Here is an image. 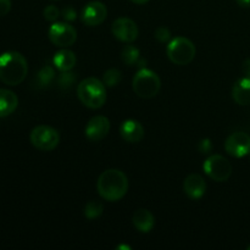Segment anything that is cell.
Returning a JSON list of instances; mask_svg holds the SVG:
<instances>
[{
    "label": "cell",
    "mask_w": 250,
    "mask_h": 250,
    "mask_svg": "<svg viewBox=\"0 0 250 250\" xmlns=\"http://www.w3.org/2000/svg\"><path fill=\"white\" fill-rule=\"evenodd\" d=\"M110 121L106 116H94L85 126V137L90 142H100L109 134Z\"/></svg>",
    "instance_id": "obj_12"
},
{
    "label": "cell",
    "mask_w": 250,
    "mask_h": 250,
    "mask_svg": "<svg viewBox=\"0 0 250 250\" xmlns=\"http://www.w3.org/2000/svg\"><path fill=\"white\" fill-rule=\"evenodd\" d=\"M225 149L233 158H243L250 154V136L243 132L231 134L225 142Z\"/></svg>",
    "instance_id": "obj_10"
},
{
    "label": "cell",
    "mask_w": 250,
    "mask_h": 250,
    "mask_svg": "<svg viewBox=\"0 0 250 250\" xmlns=\"http://www.w3.org/2000/svg\"><path fill=\"white\" fill-rule=\"evenodd\" d=\"M19 98L14 92L0 88V117H6L16 110Z\"/></svg>",
    "instance_id": "obj_17"
},
{
    "label": "cell",
    "mask_w": 250,
    "mask_h": 250,
    "mask_svg": "<svg viewBox=\"0 0 250 250\" xmlns=\"http://www.w3.org/2000/svg\"><path fill=\"white\" fill-rule=\"evenodd\" d=\"M211 142L209 139H203L199 143V151L202 154H208L211 151Z\"/></svg>",
    "instance_id": "obj_28"
},
{
    "label": "cell",
    "mask_w": 250,
    "mask_h": 250,
    "mask_svg": "<svg viewBox=\"0 0 250 250\" xmlns=\"http://www.w3.org/2000/svg\"><path fill=\"white\" fill-rule=\"evenodd\" d=\"M116 249H127V250H129V249H131V247H128V246H119Z\"/></svg>",
    "instance_id": "obj_32"
},
{
    "label": "cell",
    "mask_w": 250,
    "mask_h": 250,
    "mask_svg": "<svg viewBox=\"0 0 250 250\" xmlns=\"http://www.w3.org/2000/svg\"><path fill=\"white\" fill-rule=\"evenodd\" d=\"M28 73L26 58L17 51H6L0 55V81L7 85L23 82Z\"/></svg>",
    "instance_id": "obj_2"
},
{
    "label": "cell",
    "mask_w": 250,
    "mask_h": 250,
    "mask_svg": "<svg viewBox=\"0 0 250 250\" xmlns=\"http://www.w3.org/2000/svg\"><path fill=\"white\" fill-rule=\"evenodd\" d=\"M132 2H134V4H138V5H143V4H146V2L149 1V0H131Z\"/></svg>",
    "instance_id": "obj_31"
},
{
    "label": "cell",
    "mask_w": 250,
    "mask_h": 250,
    "mask_svg": "<svg viewBox=\"0 0 250 250\" xmlns=\"http://www.w3.org/2000/svg\"><path fill=\"white\" fill-rule=\"evenodd\" d=\"M54 65L61 72H67L75 67L76 62H77V58H76L75 53L68 49H61L58 53L54 55Z\"/></svg>",
    "instance_id": "obj_15"
},
{
    "label": "cell",
    "mask_w": 250,
    "mask_h": 250,
    "mask_svg": "<svg viewBox=\"0 0 250 250\" xmlns=\"http://www.w3.org/2000/svg\"><path fill=\"white\" fill-rule=\"evenodd\" d=\"M236 1L243 9H249L250 7V0H236Z\"/></svg>",
    "instance_id": "obj_30"
},
{
    "label": "cell",
    "mask_w": 250,
    "mask_h": 250,
    "mask_svg": "<svg viewBox=\"0 0 250 250\" xmlns=\"http://www.w3.org/2000/svg\"><path fill=\"white\" fill-rule=\"evenodd\" d=\"M133 225L142 233H149L155 225V217L149 210L139 209L133 215Z\"/></svg>",
    "instance_id": "obj_16"
},
{
    "label": "cell",
    "mask_w": 250,
    "mask_h": 250,
    "mask_svg": "<svg viewBox=\"0 0 250 250\" xmlns=\"http://www.w3.org/2000/svg\"><path fill=\"white\" fill-rule=\"evenodd\" d=\"M11 10V0H0V16H5Z\"/></svg>",
    "instance_id": "obj_27"
},
{
    "label": "cell",
    "mask_w": 250,
    "mask_h": 250,
    "mask_svg": "<svg viewBox=\"0 0 250 250\" xmlns=\"http://www.w3.org/2000/svg\"><path fill=\"white\" fill-rule=\"evenodd\" d=\"M48 34L51 43L59 48H68L77 41V31L75 27L65 22H54Z\"/></svg>",
    "instance_id": "obj_8"
},
{
    "label": "cell",
    "mask_w": 250,
    "mask_h": 250,
    "mask_svg": "<svg viewBox=\"0 0 250 250\" xmlns=\"http://www.w3.org/2000/svg\"><path fill=\"white\" fill-rule=\"evenodd\" d=\"M183 190L190 199H200L205 194L207 183L202 176L192 173L186 177L185 182H183Z\"/></svg>",
    "instance_id": "obj_13"
},
{
    "label": "cell",
    "mask_w": 250,
    "mask_h": 250,
    "mask_svg": "<svg viewBox=\"0 0 250 250\" xmlns=\"http://www.w3.org/2000/svg\"><path fill=\"white\" fill-rule=\"evenodd\" d=\"M32 146L42 151L54 150L60 143V134L55 128L46 125H41L32 129L31 136Z\"/></svg>",
    "instance_id": "obj_6"
},
{
    "label": "cell",
    "mask_w": 250,
    "mask_h": 250,
    "mask_svg": "<svg viewBox=\"0 0 250 250\" xmlns=\"http://www.w3.org/2000/svg\"><path fill=\"white\" fill-rule=\"evenodd\" d=\"M61 15H62V17L65 21H75L76 16H77V14H76V10L73 9L72 6H66L65 9L62 10V12H61Z\"/></svg>",
    "instance_id": "obj_26"
},
{
    "label": "cell",
    "mask_w": 250,
    "mask_h": 250,
    "mask_svg": "<svg viewBox=\"0 0 250 250\" xmlns=\"http://www.w3.org/2000/svg\"><path fill=\"white\" fill-rule=\"evenodd\" d=\"M77 97L84 106L100 109L106 102V85L98 78L88 77L78 84Z\"/></svg>",
    "instance_id": "obj_3"
},
{
    "label": "cell",
    "mask_w": 250,
    "mask_h": 250,
    "mask_svg": "<svg viewBox=\"0 0 250 250\" xmlns=\"http://www.w3.org/2000/svg\"><path fill=\"white\" fill-rule=\"evenodd\" d=\"M76 80V76L75 73H71L70 71L67 72H62L58 78V82L60 84L61 88H70L71 85L73 84Z\"/></svg>",
    "instance_id": "obj_23"
},
{
    "label": "cell",
    "mask_w": 250,
    "mask_h": 250,
    "mask_svg": "<svg viewBox=\"0 0 250 250\" xmlns=\"http://www.w3.org/2000/svg\"><path fill=\"white\" fill-rule=\"evenodd\" d=\"M111 32L119 41L124 43H132L138 37V27L136 22L128 17H120L112 23Z\"/></svg>",
    "instance_id": "obj_9"
},
{
    "label": "cell",
    "mask_w": 250,
    "mask_h": 250,
    "mask_svg": "<svg viewBox=\"0 0 250 250\" xmlns=\"http://www.w3.org/2000/svg\"><path fill=\"white\" fill-rule=\"evenodd\" d=\"M121 78L122 75L120 72V70H117V68H110L103 76V83L106 87H115V85H117L121 82Z\"/></svg>",
    "instance_id": "obj_22"
},
{
    "label": "cell",
    "mask_w": 250,
    "mask_h": 250,
    "mask_svg": "<svg viewBox=\"0 0 250 250\" xmlns=\"http://www.w3.org/2000/svg\"><path fill=\"white\" fill-rule=\"evenodd\" d=\"M132 88L138 97L144 99H150L158 95L161 88V81L154 71L148 68H142L132 81Z\"/></svg>",
    "instance_id": "obj_4"
},
{
    "label": "cell",
    "mask_w": 250,
    "mask_h": 250,
    "mask_svg": "<svg viewBox=\"0 0 250 250\" xmlns=\"http://www.w3.org/2000/svg\"><path fill=\"white\" fill-rule=\"evenodd\" d=\"M249 155H250V154H249Z\"/></svg>",
    "instance_id": "obj_34"
},
{
    "label": "cell",
    "mask_w": 250,
    "mask_h": 250,
    "mask_svg": "<svg viewBox=\"0 0 250 250\" xmlns=\"http://www.w3.org/2000/svg\"><path fill=\"white\" fill-rule=\"evenodd\" d=\"M248 250H250V246H249V247H248Z\"/></svg>",
    "instance_id": "obj_33"
},
{
    "label": "cell",
    "mask_w": 250,
    "mask_h": 250,
    "mask_svg": "<svg viewBox=\"0 0 250 250\" xmlns=\"http://www.w3.org/2000/svg\"><path fill=\"white\" fill-rule=\"evenodd\" d=\"M122 61H124L126 65L133 66L137 65L139 61V50L134 45L129 44V45H126L124 48L121 53Z\"/></svg>",
    "instance_id": "obj_20"
},
{
    "label": "cell",
    "mask_w": 250,
    "mask_h": 250,
    "mask_svg": "<svg viewBox=\"0 0 250 250\" xmlns=\"http://www.w3.org/2000/svg\"><path fill=\"white\" fill-rule=\"evenodd\" d=\"M242 71H243V75L246 76V77L250 78V59L244 60L243 65H242Z\"/></svg>",
    "instance_id": "obj_29"
},
{
    "label": "cell",
    "mask_w": 250,
    "mask_h": 250,
    "mask_svg": "<svg viewBox=\"0 0 250 250\" xmlns=\"http://www.w3.org/2000/svg\"><path fill=\"white\" fill-rule=\"evenodd\" d=\"M103 211H104V207H103L102 203L97 202V200H92V202L85 205L84 216L89 220L97 219L103 214Z\"/></svg>",
    "instance_id": "obj_21"
},
{
    "label": "cell",
    "mask_w": 250,
    "mask_h": 250,
    "mask_svg": "<svg viewBox=\"0 0 250 250\" xmlns=\"http://www.w3.org/2000/svg\"><path fill=\"white\" fill-rule=\"evenodd\" d=\"M120 134L128 143H139L144 138V128L136 120H126L120 127Z\"/></svg>",
    "instance_id": "obj_14"
},
{
    "label": "cell",
    "mask_w": 250,
    "mask_h": 250,
    "mask_svg": "<svg viewBox=\"0 0 250 250\" xmlns=\"http://www.w3.org/2000/svg\"><path fill=\"white\" fill-rule=\"evenodd\" d=\"M167 56L175 65L185 66L193 61L195 56V46L185 37L172 39L167 45Z\"/></svg>",
    "instance_id": "obj_5"
},
{
    "label": "cell",
    "mask_w": 250,
    "mask_h": 250,
    "mask_svg": "<svg viewBox=\"0 0 250 250\" xmlns=\"http://www.w3.org/2000/svg\"><path fill=\"white\" fill-rule=\"evenodd\" d=\"M232 98L238 105L250 104V78L244 77L237 81L232 89Z\"/></svg>",
    "instance_id": "obj_18"
},
{
    "label": "cell",
    "mask_w": 250,
    "mask_h": 250,
    "mask_svg": "<svg viewBox=\"0 0 250 250\" xmlns=\"http://www.w3.org/2000/svg\"><path fill=\"white\" fill-rule=\"evenodd\" d=\"M43 15L44 19H45L46 21L55 22L56 20L59 19V16H60V10H59L55 5H49V6H46L45 9H44Z\"/></svg>",
    "instance_id": "obj_24"
},
{
    "label": "cell",
    "mask_w": 250,
    "mask_h": 250,
    "mask_svg": "<svg viewBox=\"0 0 250 250\" xmlns=\"http://www.w3.org/2000/svg\"><path fill=\"white\" fill-rule=\"evenodd\" d=\"M107 9L102 1H90L83 7L82 21L89 27H95L102 24L106 20Z\"/></svg>",
    "instance_id": "obj_11"
},
{
    "label": "cell",
    "mask_w": 250,
    "mask_h": 250,
    "mask_svg": "<svg viewBox=\"0 0 250 250\" xmlns=\"http://www.w3.org/2000/svg\"><path fill=\"white\" fill-rule=\"evenodd\" d=\"M54 78H55V71L51 66L46 65L39 70L37 73V85L39 88H46L53 83Z\"/></svg>",
    "instance_id": "obj_19"
},
{
    "label": "cell",
    "mask_w": 250,
    "mask_h": 250,
    "mask_svg": "<svg viewBox=\"0 0 250 250\" xmlns=\"http://www.w3.org/2000/svg\"><path fill=\"white\" fill-rule=\"evenodd\" d=\"M97 189L103 199L107 202H117L122 199L128 190V178L122 171L110 168L99 176Z\"/></svg>",
    "instance_id": "obj_1"
},
{
    "label": "cell",
    "mask_w": 250,
    "mask_h": 250,
    "mask_svg": "<svg viewBox=\"0 0 250 250\" xmlns=\"http://www.w3.org/2000/svg\"><path fill=\"white\" fill-rule=\"evenodd\" d=\"M155 38L158 39L160 43H167L171 38V32L167 27H159L155 31Z\"/></svg>",
    "instance_id": "obj_25"
},
{
    "label": "cell",
    "mask_w": 250,
    "mask_h": 250,
    "mask_svg": "<svg viewBox=\"0 0 250 250\" xmlns=\"http://www.w3.org/2000/svg\"><path fill=\"white\" fill-rule=\"evenodd\" d=\"M203 168H204V172L215 182H226L231 177L232 171H233L231 163L226 158L217 154L209 156L205 160Z\"/></svg>",
    "instance_id": "obj_7"
}]
</instances>
